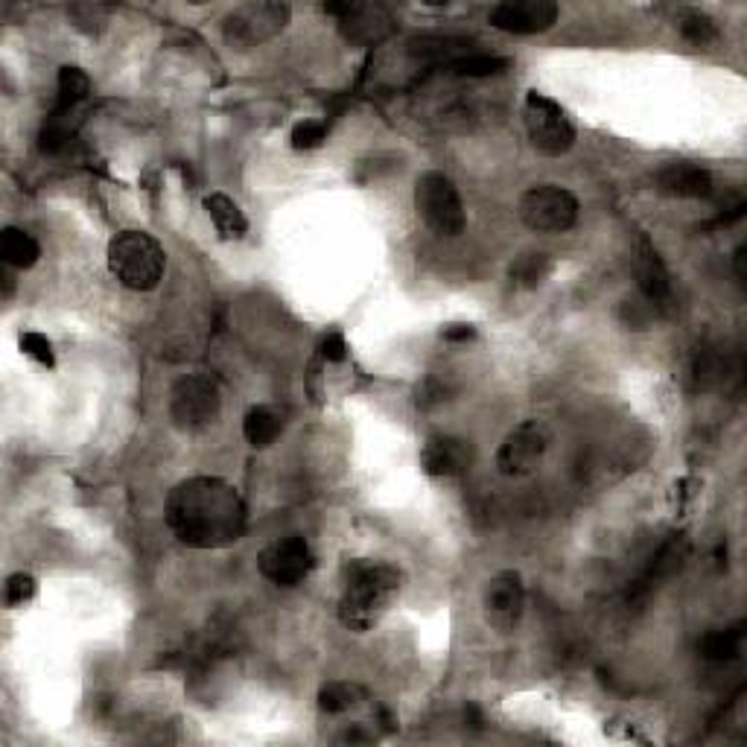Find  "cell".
Masks as SVG:
<instances>
[{"label": "cell", "instance_id": "cell-28", "mask_svg": "<svg viewBox=\"0 0 747 747\" xmlns=\"http://www.w3.org/2000/svg\"><path fill=\"white\" fill-rule=\"evenodd\" d=\"M680 33H683L687 42L698 44V47H706V44H713L715 38H719V26H715L713 18L704 15V12H689V15L680 21Z\"/></svg>", "mask_w": 747, "mask_h": 747}, {"label": "cell", "instance_id": "cell-1", "mask_svg": "<svg viewBox=\"0 0 747 747\" xmlns=\"http://www.w3.org/2000/svg\"><path fill=\"white\" fill-rule=\"evenodd\" d=\"M164 520L184 547L226 549L245 535L249 508L240 491L226 479L193 476L170 491Z\"/></svg>", "mask_w": 747, "mask_h": 747}, {"label": "cell", "instance_id": "cell-17", "mask_svg": "<svg viewBox=\"0 0 747 747\" xmlns=\"http://www.w3.org/2000/svg\"><path fill=\"white\" fill-rule=\"evenodd\" d=\"M468 53L470 42L461 35H421L415 42H409V56L421 65H435V68H447Z\"/></svg>", "mask_w": 747, "mask_h": 747}, {"label": "cell", "instance_id": "cell-33", "mask_svg": "<svg viewBox=\"0 0 747 747\" xmlns=\"http://www.w3.org/2000/svg\"><path fill=\"white\" fill-rule=\"evenodd\" d=\"M441 340L452 342V345H461V342H473L476 340V327H473V324H464V322L444 324Z\"/></svg>", "mask_w": 747, "mask_h": 747}, {"label": "cell", "instance_id": "cell-19", "mask_svg": "<svg viewBox=\"0 0 747 747\" xmlns=\"http://www.w3.org/2000/svg\"><path fill=\"white\" fill-rule=\"evenodd\" d=\"M0 257L9 269H33L38 257H42V245L33 234H26L21 228H3L0 231Z\"/></svg>", "mask_w": 747, "mask_h": 747}, {"label": "cell", "instance_id": "cell-31", "mask_svg": "<svg viewBox=\"0 0 747 747\" xmlns=\"http://www.w3.org/2000/svg\"><path fill=\"white\" fill-rule=\"evenodd\" d=\"M18 342H21V350H24L26 357L35 359L38 366L44 368L56 366V354H53V345L47 336H42V333H24Z\"/></svg>", "mask_w": 747, "mask_h": 747}, {"label": "cell", "instance_id": "cell-16", "mask_svg": "<svg viewBox=\"0 0 747 747\" xmlns=\"http://www.w3.org/2000/svg\"><path fill=\"white\" fill-rule=\"evenodd\" d=\"M657 191L671 199H706L713 193V175L689 161H669L654 175Z\"/></svg>", "mask_w": 747, "mask_h": 747}, {"label": "cell", "instance_id": "cell-22", "mask_svg": "<svg viewBox=\"0 0 747 747\" xmlns=\"http://www.w3.org/2000/svg\"><path fill=\"white\" fill-rule=\"evenodd\" d=\"M88 94H91V79H88L85 70L65 65V68H59V79H56V105H53V112L73 114Z\"/></svg>", "mask_w": 747, "mask_h": 747}, {"label": "cell", "instance_id": "cell-15", "mask_svg": "<svg viewBox=\"0 0 747 747\" xmlns=\"http://www.w3.org/2000/svg\"><path fill=\"white\" fill-rule=\"evenodd\" d=\"M634 275H636V287L645 296V301L652 307H666L671 304V278L666 263L657 254V249L652 245V240H640V249H636V261H634Z\"/></svg>", "mask_w": 747, "mask_h": 747}, {"label": "cell", "instance_id": "cell-24", "mask_svg": "<svg viewBox=\"0 0 747 747\" xmlns=\"http://www.w3.org/2000/svg\"><path fill=\"white\" fill-rule=\"evenodd\" d=\"M366 687H359L354 680H331L319 689V710L327 715H342L354 710L366 701Z\"/></svg>", "mask_w": 747, "mask_h": 747}, {"label": "cell", "instance_id": "cell-25", "mask_svg": "<svg viewBox=\"0 0 747 747\" xmlns=\"http://www.w3.org/2000/svg\"><path fill=\"white\" fill-rule=\"evenodd\" d=\"M552 269H555V263H552V257H549V254L526 252L512 263V269H508V278H512L514 287L538 289L540 284H543L549 275H552Z\"/></svg>", "mask_w": 747, "mask_h": 747}, {"label": "cell", "instance_id": "cell-18", "mask_svg": "<svg viewBox=\"0 0 747 747\" xmlns=\"http://www.w3.org/2000/svg\"><path fill=\"white\" fill-rule=\"evenodd\" d=\"M389 24H391V18L386 15L382 9L366 7V3H357L354 12L340 21L345 38H350V42H357V44H371V42H377V38H382V35L389 33Z\"/></svg>", "mask_w": 747, "mask_h": 747}, {"label": "cell", "instance_id": "cell-7", "mask_svg": "<svg viewBox=\"0 0 747 747\" xmlns=\"http://www.w3.org/2000/svg\"><path fill=\"white\" fill-rule=\"evenodd\" d=\"M166 409H170V421L179 433H205L208 426L217 424L219 409H222L217 382L202 373H187L170 391Z\"/></svg>", "mask_w": 747, "mask_h": 747}, {"label": "cell", "instance_id": "cell-6", "mask_svg": "<svg viewBox=\"0 0 747 747\" xmlns=\"http://www.w3.org/2000/svg\"><path fill=\"white\" fill-rule=\"evenodd\" d=\"M522 117H526V131H529L531 147L538 149L540 156L561 158L575 147L573 120L552 96L529 91L526 105H522Z\"/></svg>", "mask_w": 747, "mask_h": 747}, {"label": "cell", "instance_id": "cell-5", "mask_svg": "<svg viewBox=\"0 0 747 747\" xmlns=\"http://www.w3.org/2000/svg\"><path fill=\"white\" fill-rule=\"evenodd\" d=\"M289 15H292V9L287 3H272V0L243 3V7L231 9L222 21V38L231 50H254L284 33Z\"/></svg>", "mask_w": 747, "mask_h": 747}, {"label": "cell", "instance_id": "cell-20", "mask_svg": "<svg viewBox=\"0 0 747 747\" xmlns=\"http://www.w3.org/2000/svg\"><path fill=\"white\" fill-rule=\"evenodd\" d=\"M205 210H208L210 222H214V228H217L222 240H237V237H243L249 231V219L240 210V205L231 196H226V193H210V196H205Z\"/></svg>", "mask_w": 747, "mask_h": 747}, {"label": "cell", "instance_id": "cell-32", "mask_svg": "<svg viewBox=\"0 0 747 747\" xmlns=\"http://www.w3.org/2000/svg\"><path fill=\"white\" fill-rule=\"evenodd\" d=\"M319 350H322V357L327 359V363H345V359H348V342H345V336L336 331L324 336Z\"/></svg>", "mask_w": 747, "mask_h": 747}, {"label": "cell", "instance_id": "cell-2", "mask_svg": "<svg viewBox=\"0 0 747 747\" xmlns=\"http://www.w3.org/2000/svg\"><path fill=\"white\" fill-rule=\"evenodd\" d=\"M403 587L398 566L386 561L357 558L345 566V587L340 596V622L354 634H366L382 622Z\"/></svg>", "mask_w": 747, "mask_h": 747}, {"label": "cell", "instance_id": "cell-13", "mask_svg": "<svg viewBox=\"0 0 747 747\" xmlns=\"http://www.w3.org/2000/svg\"><path fill=\"white\" fill-rule=\"evenodd\" d=\"M687 558H689V538L683 535V531H680V535H671V538L666 540L657 552H654L652 564L645 566V573L631 584V590H628V601L645 599V596H648L657 584L671 578V575H678L680 570H683V564H687Z\"/></svg>", "mask_w": 747, "mask_h": 747}, {"label": "cell", "instance_id": "cell-34", "mask_svg": "<svg viewBox=\"0 0 747 747\" xmlns=\"http://www.w3.org/2000/svg\"><path fill=\"white\" fill-rule=\"evenodd\" d=\"M747 245L742 243L739 249H736V254H733V266H736V278H739V284H747Z\"/></svg>", "mask_w": 747, "mask_h": 747}, {"label": "cell", "instance_id": "cell-12", "mask_svg": "<svg viewBox=\"0 0 747 747\" xmlns=\"http://www.w3.org/2000/svg\"><path fill=\"white\" fill-rule=\"evenodd\" d=\"M558 3L552 0H505L491 9V26L514 35H535L547 33L549 26L558 21Z\"/></svg>", "mask_w": 747, "mask_h": 747}, {"label": "cell", "instance_id": "cell-23", "mask_svg": "<svg viewBox=\"0 0 747 747\" xmlns=\"http://www.w3.org/2000/svg\"><path fill=\"white\" fill-rule=\"evenodd\" d=\"M243 435L254 450H266L278 441L280 415L269 406H252L243 417Z\"/></svg>", "mask_w": 747, "mask_h": 747}, {"label": "cell", "instance_id": "cell-4", "mask_svg": "<svg viewBox=\"0 0 747 747\" xmlns=\"http://www.w3.org/2000/svg\"><path fill=\"white\" fill-rule=\"evenodd\" d=\"M415 210L424 226L438 237H459L468 228V210L459 196V187L450 175L429 170L417 175L415 182Z\"/></svg>", "mask_w": 747, "mask_h": 747}, {"label": "cell", "instance_id": "cell-14", "mask_svg": "<svg viewBox=\"0 0 747 747\" xmlns=\"http://www.w3.org/2000/svg\"><path fill=\"white\" fill-rule=\"evenodd\" d=\"M473 450L468 441L452 438V435H435L421 450V468L433 479H456L470 468Z\"/></svg>", "mask_w": 747, "mask_h": 747}, {"label": "cell", "instance_id": "cell-3", "mask_svg": "<svg viewBox=\"0 0 747 747\" xmlns=\"http://www.w3.org/2000/svg\"><path fill=\"white\" fill-rule=\"evenodd\" d=\"M166 269V254L147 231H120L108 243V272L131 292H152Z\"/></svg>", "mask_w": 747, "mask_h": 747}, {"label": "cell", "instance_id": "cell-26", "mask_svg": "<svg viewBox=\"0 0 747 747\" xmlns=\"http://www.w3.org/2000/svg\"><path fill=\"white\" fill-rule=\"evenodd\" d=\"M508 68H512V59H505V56H491V53H468V56H461V59H456L452 65H447L450 73L468 79L496 77V73H503V70Z\"/></svg>", "mask_w": 747, "mask_h": 747}, {"label": "cell", "instance_id": "cell-9", "mask_svg": "<svg viewBox=\"0 0 747 747\" xmlns=\"http://www.w3.org/2000/svg\"><path fill=\"white\" fill-rule=\"evenodd\" d=\"M257 570L275 587H298L315 570V552L301 535L275 540L257 555Z\"/></svg>", "mask_w": 747, "mask_h": 747}, {"label": "cell", "instance_id": "cell-21", "mask_svg": "<svg viewBox=\"0 0 747 747\" xmlns=\"http://www.w3.org/2000/svg\"><path fill=\"white\" fill-rule=\"evenodd\" d=\"M742 645H745V622L733 628H719V631L701 636L698 654L706 663H731L742 654Z\"/></svg>", "mask_w": 747, "mask_h": 747}, {"label": "cell", "instance_id": "cell-8", "mask_svg": "<svg viewBox=\"0 0 747 747\" xmlns=\"http://www.w3.org/2000/svg\"><path fill=\"white\" fill-rule=\"evenodd\" d=\"M517 214L535 234H564L578 222V199L566 187L538 184L522 193Z\"/></svg>", "mask_w": 747, "mask_h": 747}, {"label": "cell", "instance_id": "cell-29", "mask_svg": "<svg viewBox=\"0 0 747 747\" xmlns=\"http://www.w3.org/2000/svg\"><path fill=\"white\" fill-rule=\"evenodd\" d=\"M292 149L298 152H310V149H319L327 140V123L324 120H301L292 126Z\"/></svg>", "mask_w": 747, "mask_h": 747}, {"label": "cell", "instance_id": "cell-11", "mask_svg": "<svg viewBox=\"0 0 747 747\" xmlns=\"http://www.w3.org/2000/svg\"><path fill=\"white\" fill-rule=\"evenodd\" d=\"M549 435L543 424L538 421H526V424L514 426L512 433L505 435V441L496 450V470L508 479L529 476L531 470L538 468L543 456H547Z\"/></svg>", "mask_w": 747, "mask_h": 747}, {"label": "cell", "instance_id": "cell-27", "mask_svg": "<svg viewBox=\"0 0 747 747\" xmlns=\"http://www.w3.org/2000/svg\"><path fill=\"white\" fill-rule=\"evenodd\" d=\"M70 135H73L70 131V114L50 112V117L44 120L42 131H38V147L47 156H59L61 149L70 143Z\"/></svg>", "mask_w": 747, "mask_h": 747}, {"label": "cell", "instance_id": "cell-30", "mask_svg": "<svg viewBox=\"0 0 747 747\" xmlns=\"http://www.w3.org/2000/svg\"><path fill=\"white\" fill-rule=\"evenodd\" d=\"M38 584L30 573H15L7 578V605L9 608H24L26 601L33 599Z\"/></svg>", "mask_w": 747, "mask_h": 747}, {"label": "cell", "instance_id": "cell-10", "mask_svg": "<svg viewBox=\"0 0 747 747\" xmlns=\"http://www.w3.org/2000/svg\"><path fill=\"white\" fill-rule=\"evenodd\" d=\"M482 610L485 622L496 634H512L520 625L522 610H526V584L517 570H503L494 578H487L482 593Z\"/></svg>", "mask_w": 747, "mask_h": 747}]
</instances>
